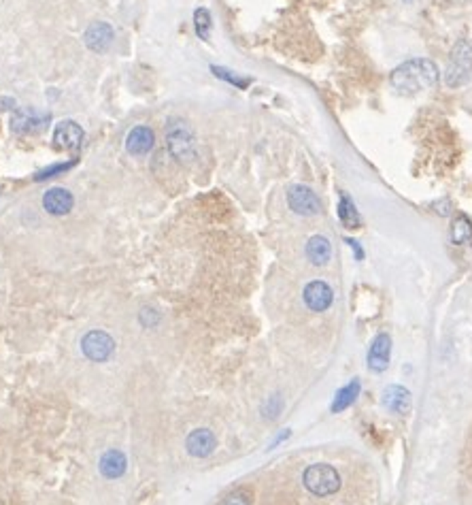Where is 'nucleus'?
<instances>
[{"instance_id": "412c9836", "label": "nucleus", "mask_w": 472, "mask_h": 505, "mask_svg": "<svg viewBox=\"0 0 472 505\" xmlns=\"http://www.w3.org/2000/svg\"><path fill=\"white\" fill-rule=\"evenodd\" d=\"M194 28H196V35L202 41H209V37H211V13L205 7L196 9V13H194Z\"/></svg>"}, {"instance_id": "f257e3e1", "label": "nucleus", "mask_w": 472, "mask_h": 505, "mask_svg": "<svg viewBox=\"0 0 472 505\" xmlns=\"http://www.w3.org/2000/svg\"><path fill=\"white\" fill-rule=\"evenodd\" d=\"M438 81V67L427 58H413L396 67L389 75L391 88L402 96H417Z\"/></svg>"}, {"instance_id": "9d476101", "label": "nucleus", "mask_w": 472, "mask_h": 505, "mask_svg": "<svg viewBox=\"0 0 472 505\" xmlns=\"http://www.w3.org/2000/svg\"><path fill=\"white\" fill-rule=\"evenodd\" d=\"M185 448L192 456L196 458H207L215 452L217 448V437L213 435V431L209 429H196L188 435L185 439Z\"/></svg>"}, {"instance_id": "f3484780", "label": "nucleus", "mask_w": 472, "mask_h": 505, "mask_svg": "<svg viewBox=\"0 0 472 505\" xmlns=\"http://www.w3.org/2000/svg\"><path fill=\"white\" fill-rule=\"evenodd\" d=\"M359 390H362V384H359V380L357 378H353L347 386H343L338 392H336V397H334V401H332V414H340V412H345V409H349L353 403H355V399L359 397Z\"/></svg>"}, {"instance_id": "dca6fc26", "label": "nucleus", "mask_w": 472, "mask_h": 505, "mask_svg": "<svg viewBox=\"0 0 472 505\" xmlns=\"http://www.w3.org/2000/svg\"><path fill=\"white\" fill-rule=\"evenodd\" d=\"M306 259L315 265V267H323L330 263L332 259V245L323 234H315L306 241Z\"/></svg>"}, {"instance_id": "5701e85b", "label": "nucleus", "mask_w": 472, "mask_h": 505, "mask_svg": "<svg viewBox=\"0 0 472 505\" xmlns=\"http://www.w3.org/2000/svg\"><path fill=\"white\" fill-rule=\"evenodd\" d=\"M158 322H160V316H158V312H154V310H149V307L141 312V324H143V327H147V329H154Z\"/></svg>"}, {"instance_id": "4468645a", "label": "nucleus", "mask_w": 472, "mask_h": 505, "mask_svg": "<svg viewBox=\"0 0 472 505\" xmlns=\"http://www.w3.org/2000/svg\"><path fill=\"white\" fill-rule=\"evenodd\" d=\"M43 207L52 215H67L75 207V198L67 188H52L43 196Z\"/></svg>"}, {"instance_id": "423d86ee", "label": "nucleus", "mask_w": 472, "mask_h": 505, "mask_svg": "<svg viewBox=\"0 0 472 505\" xmlns=\"http://www.w3.org/2000/svg\"><path fill=\"white\" fill-rule=\"evenodd\" d=\"M287 205L294 213L298 215H317L321 211V200L319 196L309 188V186H292L287 192Z\"/></svg>"}, {"instance_id": "6e6552de", "label": "nucleus", "mask_w": 472, "mask_h": 505, "mask_svg": "<svg viewBox=\"0 0 472 505\" xmlns=\"http://www.w3.org/2000/svg\"><path fill=\"white\" fill-rule=\"evenodd\" d=\"M389 358H391V337L387 333H379L368 350V369L374 373H383L389 367Z\"/></svg>"}, {"instance_id": "f03ea898", "label": "nucleus", "mask_w": 472, "mask_h": 505, "mask_svg": "<svg viewBox=\"0 0 472 505\" xmlns=\"http://www.w3.org/2000/svg\"><path fill=\"white\" fill-rule=\"evenodd\" d=\"M472 79V43L468 39H459L449 56L444 69V84L447 88L455 90L466 86Z\"/></svg>"}, {"instance_id": "9b49d317", "label": "nucleus", "mask_w": 472, "mask_h": 505, "mask_svg": "<svg viewBox=\"0 0 472 505\" xmlns=\"http://www.w3.org/2000/svg\"><path fill=\"white\" fill-rule=\"evenodd\" d=\"M84 141V128L77 122L64 120L54 130V147L56 149H77Z\"/></svg>"}, {"instance_id": "0eeeda50", "label": "nucleus", "mask_w": 472, "mask_h": 505, "mask_svg": "<svg viewBox=\"0 0 472 505\" xmlns=\"http://www.w3.org/2000/svg\"><path fill=\"white\" fill-rule=\"evenodd\" d=\"M302 297H304V305L311 312H326L334 303V293L323 280H315V282L306 284Z\"/></svg>"}, {"instance_id": "ddd939ff", "label": "nucleus", "mask_w": 472, "mask_h": 505, "mask_svg": "<svg viewBox=\"0 0 472 505\" xmlns=\"http://www.w3.org/2000/svg\"><path fill=\"white\" fill-rule=\"evenodd\" d=\"M154 143H156V137H154V130L147 128V126H134L128 137H126V149L130 156H145L154 149Z\"/></svg>"}, {"instance_id": "393cba45", "label": "nucleus", "mask_w": 472, "mask_h": 505, "mask_svg": "<svg viewBox=\"0 0 472 505\" xmlns=\"http://www.w3.org/2000/svg\"><path fill=\"white\" fill-rule=\"evenodd\" d=\"M347 243H349V245H351V249L355 251V259H357V261H362V259H364V249L359 247V243H357V241H353V239H347Z\"/></svg>"}, {"instance_id": "1a4fd4ad", "label": "nucleus", "mask_w": 472, "mask_h": 505, "mask_svg": "<svg viewBox=\"0 0 472 505\" xmlns=\"http://www.w3.org/2000/svg\"><path fill=\"white\" fill-rule=\"evenodd\" d=\"M381 403L385 409H389L391 414H398V416H404L410 412L413 407V397H410V390L400 386V384H389L383 395H381Z\"/></svg>"}, {"instance_id": "39448f33", "label": "nucleus", "mask_w": 472, "mask_h": 505, "mask_svg": "<svg viewBox=\"0 0 472 505\" xmlns=\"http://www.w3.org/2000/svg\"><path fill=\"white\" fill-rule=\"evenodd\" d=\"M81 352L92 363H105L115 352V341L105 331H90L81 339Z\"/></svg>"}, {"instance_id": "2eb2a0df", "label": "nucleus", "mask_w": 472, "mask_h": 505, "mask_svg": "<svg viewBox=\"0 0 472 505\" xmlns=\"http://www.w3.org/2000/svg\"><path fill=\"white\" fill-rule=\"evenodd\" d=\"M98 469H100V475L107 477V480H117L126 473L128 469V458L122 450H109L100 456V463H98Z\"/></svg>"}, {"instance_id": "6ab92c4d", "label": "nucleus", "mask_w": 472, "mask_h": 505, "mask_svg": "<svg viewBox=\"0 0 472 505\" xmlns=\"http://www.w3.org/2000/svg\"><path fill=\"white\" fill-rule=\"evenodd\" d=\"M43 124H41V118L35 113V111H28V109H22V111H18L16 115H13V120H11V128L16 130V132H28V130H37V128H41Z\"/></svg>"}, {"instance_id": "7ed1b4c3", "label": "nucleus", "mask_w": 472, "mask_h": 505, "mask_svg": "<svg viewBox=\"0 0 472 505\" xmlns=\"http://www.w3.org/2000/svg\"><path fill=\"white\" fill-rule=\"evenodd\" d=\"M304 488L315 497H330L340 490V473L328 463L309 465L302 473Z\"/></svg>"}, {"instance_id": "a211bd4d", "label": "nucleus", "mask_w": 472, "mask_h": 505, "mask_svg": "<svg viewBox=\"0 0 472 505\" xmlns=\"http://www.w3.org/2000/svg\"><path fill=\"white\" fill-rule=\"evenodd\" d=\"M338 217L343 222L345 228H359L362 226V217L359 211L355 207V203L351 200V196H347L345 192L340 194V203H338Z\"/></svg>"}, {"instance_id": "20e7f679", "label": "nucleus", "mask_w": 472, "mask_h": 505, "mask_svg": "<svg viewBox=\"0 0 472 505\" xmlns=\"http://www.w3.org/2000/svg\"><path fill=\"white\" fill-rule=\"evenodd\" d=\"M166 147L171 156L179 162H194L198 158L196 137L185 126V122H173L166 130Z\"/></svg>"}, {"instance_id": "b1692460", "label": "nucleus", "mask_w": 472, "mask_h": 505, "mask_svg": "<svg viewBox=\"0 0 472 505\" xmlns=\"http://www.w3.org/2000/svg\"><path fill=\"white\" fill-rule=\"evenodd\" d=\"M73 166V162H64V164H58V166H52V169H47V171H43L41 175H37V179H47V177H52L54 173H62V171H67V169H71Z\"/></svg>"}, {"instance_id": "aec40b11", "label": "nucleus", "mask_w": 472, "mask_h": 505, "mask_svg": "<svg viewBox=\"0 0 472 505\" xmlns=\"http://www.w3.org/2000/svg\"><path fill=\"white\" fill-rule=\"evenodd\" d=\"M472 239V222L466 215H457L451 226V241L455 245H464Z\"/></svg>"}, {"instance_id": "4be33fe9", "label": "nucleus", "mask_w": 472, "mask_h": 505, "mask_svg": "<svg viewBox=\"0 0 472 505\" xmlns=\"http://www.w3.org/2000/svg\"><path fill=\"white\" fill-rule=\"evenodd\" d=\"M211 71H213L217 77H221V79H226V81L234 84L236 88H247V86H249V79L236 77V75H232V71H226V69H221V67H213Z\"/></svg>"}, {"instance_id": "f8f14e48", "label": "nucleus", "mask_w": 472, "mask_h": 505, "mask_svg": "<svg viewBox=\"0 0 472 505\" xmlns=\"http://www.w3.org/2000/svg\"><path fill=\"white\" fill-rule=\"evenodd\" d=\"M86 45L96 52V54H105L111 45H113V39H115V33L113 28L107 24V22H96L92 24L88 30H86Z\"/></svg>"}]
</instances>
